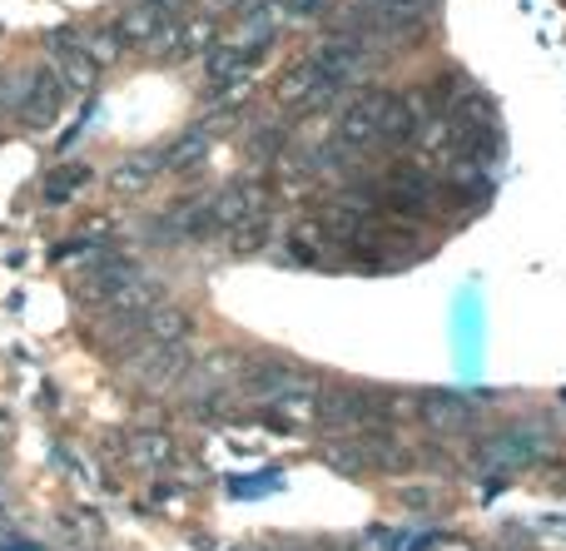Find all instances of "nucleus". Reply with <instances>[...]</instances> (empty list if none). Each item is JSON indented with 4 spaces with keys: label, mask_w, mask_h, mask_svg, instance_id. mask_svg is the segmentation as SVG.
Here are the masks:
<instances>
[{
    "label": "nucleus",
    "mask_w": 566,
    "mask_h": 551,
    "mask_svg": "<svg viewBox=\"0 0 566 551\" xmlns=\"http://www.w3.org/2000/svg\"><path fill=\"white\" fill-rule=\"evenodd\" d=\"M552 453H557V433H552V427L527 423V427H507V433L482 437L472 457H478V473L507 477V473H522V467L542 463V457H552Z\"/></svg>",
    "instance_id": "obj_1"
},
{
    "label": "nucleus",
    "mask_w": 566,
    "mask_h": 551,
    "mask_svg": "<svg viewBox=\"0 0 566 551\" xmlns=\"http://www.w3.org/2000/svg\"><path fill=\"white\" fill-rule=\"evenodd\" d=\"M205 149H209V129L199 125V129H189V135L179 139L175 149H169L165 165H169V169H189V165H199V155H205Z\"/></svg>",
    "instance_id": "obj_12"
},
{
    "label": "nucleus",
    "mask_w": 566,
    "mask_h": 551,
    "mask_svg": "<svg viewBox=\"0 0 566 551\" xmlns=\"http://www.w3.org/2000/svg\"><path fill=\"white\" fill-rule=\"evenodd\" d=\"M129 457H135L139 467H159L175 457V443H169L165 433H135L129 437Z\"/></svg>",
    "instance_id": "obj_10"
},
{
    "label": "nucleus",
    "mask_w": 566,
    "mask_h": 551,
    "mask_svg": "<svg viewBox=\"0 0 566 551\" xmlns=\"http://www.w3.org/2000/svg\"><path fill=\"white\" fill-rule=\"evenodd\" d=\"M145 6H159V10H165V15H175V10L185 6V0H145Z\"/></svg>",
    "instance_id": "obj_19"
},
{
    "label": "nucleus",
    "mask_w": 566,
    "mask_h": 551,
    "mask_svg": "<svg viewBox=\"0 0 566 551\" xmlns=\"http://www.w3.org/2000/svg\"><path fill=\"white\" fill-rule=\"evenodd\" d=\"M269 209L264 214H254V219H244V224H234V248L239 254H254V248H264V239H269Z\"/></svg>",
    "instance_id": "obj_14"
},
{
    "label": "nucleus",
    "mask_w": 566,
    "mask_h": 551,
    "mask_svg": "<svg viewBox=\"0 0 566 551\" xmlns=\"http://www.w3.org/2000/svg\"><path fill=\"white\" fill-rule=\"evenodd\" d=\"M90 179V169L85 165H65L60 174H50V184H45V194H50V204H70V194H75L80 184Z\"/></svg>",
    "instance_id": "obj_13"
},
{
    "label": "nucleus",
    "mask_w": 566,
    "mask_h": 551,
    "mask_svg": "<svg viewBox=\"0 0 566 551\" xmlns=\"http://www.w3.org/2000/svg\"><path fill=\"white\" fill-rule=\"evenodd\" d=\"M45 50H50V60H55V70H60V80H65V85L90 89L99 80V65L90 60V50L80 45V35H70V30L45 35Z\"/></svg>",
    "instance_id": "obj_6"
},
{
    "label": "nucleus",
    "mask_w": 566,
    "mask_h": 551,
    "mask_svg": "<svg viewBox=\"0 0 566 551\" xmlns=\"http://www.w3.org/2000/svg\"><path fill=\"white\" fill-rule=\"evenodd\" d=\"M363 6H388V0H363Z\"/></svg>",
    "instance_id": "obj_20"
},
{
    "label": "nucleus",
    "mask_w": 566,
    "mask_h": 551,
    "mask_svg": "<svg viewBox=\"0 0 566 551\" xmlns=\"http://www.w3.org/2000/svg\"><path fill=\"white\" fill-rule=\"evenodd\" d=\"M209 45H214V20H209V15H195V20H185V25H179V50H185V55L209 50Z\"/></svg>",
    "instance_id": "obj_15"
},
{
    "label": "nucleus",
    "mask_w": 566,
    "mask_h": 551,
    "mask_svg": "<svg viewBox=\"0 0 566 551\" xmlns=\"http://www.w3.org/2000/svg\"><path fill=\"white\" fill-rule=\"evenodd\" d=\"M264 199H269L264 179H234L224 194L209 199V204H214V224L219 229H234V224H244V219L264 214Z\"/></svg>",
    "instance_id": "obj_5"
},
{
    "label": "nucleus",
    "mask_w": 566,
    "mask_h": 551,
    "mask_svg": "<svg viewBox=\"0 0 566 551\" xmlns=\"http://www.w3.org/2000/svg\"><path fill=\"white\" fill-rule=\"evenodd\" d=\"M418 417L428 423L432 437H458V433H468V427H472L478 407H472L468 398H458V393H422Z\"/></svg>",
    "instance_id": "obj_4"
},
{
    "label": "nucleus",
    "mask_w": 566,
    "mask_h": 551,
    "mask_svg": "<svg viewBox=\"0 0 566 551\" xmlns=\"http://www.w3.org/2000/svg\"><path fill=\"white\" fill-rule=\"evenodd\" d=\"M139 328H145L149 343H185V338L195 333V318H189V308H175L159 298V304L139 318Z\"/></svg>",
    "instance_id": "obj_8"
},
{
    "label": "nucleus",
    "mask_w": 566,
    "mask_h": 551,
    "mask_svg": "<svg viewBox=\"0 0 566 551\" xmlns=\"http://www.w3.org/2000/svg\"><path fill=\"white\" fill-rule=\"evenodd\" d=\"M279 10L289 20H308V15H323V10H328V0H279Z\"/></svg>",
    "instance_id": "obj_17"
},
{
    "label": "nucleus",
    "mask_w": 566,
    "mask_h": 551,
    "mask_svg": "<svg viewBox=\"0 0 566 551\" xmlns=\"http://www.w3.org/2000/svg\"><path fill=\"white\" fill-rule=\"evenodd\" d=\"M418 551H478L468 537H422Z\"/></svg>",
    "instance_id": "obj_18"
},
{
    "label": "nucleus",
    "mask_w": 566,
    "mask_h": 551,
    "mask_svg": "<svg viewBox=\"0 0 566 551\" xmlns=\"http://www.w3.org/2000/svg\"><path fill=\"white\" fill-rule=\"evenodd\" d=\"M65 80H60V70H45V75H35V85H30L25 105H20V119H25V129H50L55 125V115L65 109Z\"/></svg>",
    "instance_id": "obj_7"
},
{
    "label": "nucleus",
    "mask_w": 566,
    "mask_h": 551,
    "mask_svg": "<svg viewBox=\"0 0 566 551\" xmlns=\"http://www.w3.org/2000/svg\"><path fill=\"white\" fill-rule=\"evenodd\" d=\"M308 60L333 80V85H353V80H363L373 70V45L368 40H358V35L333 30V35H323L318 45L308 50Z\"/></svg>",
    "instance_id": "obj_2"
},
{
    "label": "nucleus",
    "mask_w": 566,
    "mask_h": 551,
    "mask_svg": "<svg viewBox=\"0 0 566 551\" xmlns=\"http://www.w3.org/2000/svg\"><path fill=\"white\" fill-rule=\"evenodd\" d=\"M80 45L90 50V60H95L99 70L115 65V60L125 55V40H119V30H90V35H80Z\"/></svg>",
    "instance_id": "obj_11"
},
{
    "label": "nucleus",
    "mask_w": 566,
    "mask_h": 551,
    "mask_svg": "<svg viewBox=\"0 0 566 551\" xmlns=\"http://www.w3.org/2000/svg\"><path fill=\"white\" fill-rule=\"evenodd\" d=\"M388 413H392V403H382V398H373V393H348V388H333V393L318 398L323 423L348 427V433H368V427H378Z\"/></svg>",
    "instance_id": "obj_3"
},
{
    "label": "nucleus",
    "mask_w": 566,
    "mask_h": 551,
    "mask_svg": "<svg viewBox=\"0 0 566 551\" xmlns=\"http://www.w3.org/2000/svg\"><path fill=\"white\" fill-rule=\"evenodd\" d=\"M169 25V15L159 6H145V0H135V6L125 10V15H119V40H125V45H139V50H149L159 40V30Z\"/></svg>",
    "instance_id": "obj_9"
},
{
    "label": "nucleus",
    "mask_w": 566,
    "mask_h": 551,
    "mask_svg": "<svg viewBox=\"0 0 566 551\" xmlns=\"http://www.w3.org/2000/svg\"><path fill=\"white\" fill-rule=\"evenodd\" d=\"M159 165H165V159H149V155H145V159H139V165H125V169H119V174H115V184H119V189H129V184L139 189L149 174H155Z\"/></svg>",
    "instance_id": "obj_16"
}]
</instances>
